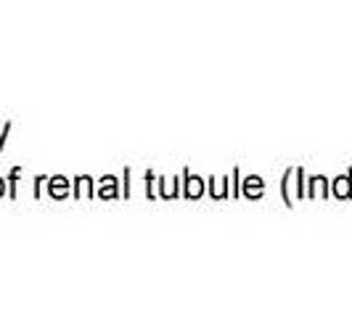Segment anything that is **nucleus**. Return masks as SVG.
I'll return each mask as SVG.
<instances>
[{
  "label": "nucleus",
  "mask_w": 352,
  "mask_h": 317,
  "mask_svg": "<svg viewBox=\"0 0 352 317\" xmlns=\"http://www.w3.org/2000/svg\"><path fill=\"white\" fill-rule=\"evenodd\" d=\"M336 193H339V196H347V193H350V188H347V183H344V177H342V183L336 185Z\"/></svg>",
  "instance_id": "1"
},
{
  "label": "nucleus",
  "mask_w": 352,
  "mask_h": 317,
  "mask_svg": "<svg viewBox=\"0 0 352 317\" xmlns=\"http://www.w3.org/2000/svg\"><path fill=\"white\" fill-rule=\"evenodd\" d=\"M0 196H3V180H0Z\"/></svg>",
  "instance_id": "2"
}]
</instances>
